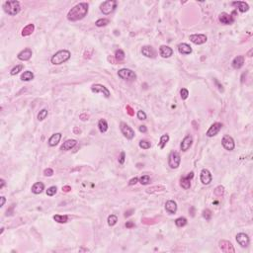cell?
<instances>
[{"instance_id": "6da1fadb", "label": "cell", "mask_w": 253, "mask_h": 253, "mask_svg": "<svg viewBox=\"0 0 253 253\" xmlns=\"http://www.w3.org/2000/svg\"><path fill=\"white\" fill-rule=\"evenodd\" d=\"M88 13V4L86 2L78 3L72 7L67 13V19L71 22H75L84 18Z\"/></svg>"}, {"instance_id": "7a4b0ae2", "label": "cell", "mask_w": 253, "mask_h": 253, "mask_svg": "<svg viewBox=\"0 0 253 253\" xmlns=\"http://www.w3.org/2000/svg\"><path fill=\"white\" fill-rule=\"evenodd\" d=\"M70 52L67 51V50H62V51H58V52H55V54L52 56L51 58V62L54 65H62V63L66 62L67 60L70 58Z\"/></svg>"}, {"instance_id": "3957f363", "label": "cell", "mask_w": 253, "mask_h": 253, "mask_svg": "<svg viewBox=\"0 0 253 253\" xmlns=\"http://www.w3.org/2000/svg\"><path fill=\"white\" fill-rule=\"evenodd\" d=\"M3 9H4L5 12L8 15H10V16H16L21 10L20 2L16 1V0L6 1L4 4H3Z\"/></svg>"}, {"instance_id": "277c9868", "label": "cell", "mask_w": 253, "mask_h": 253, "mask_svg": "<svg viewBox=\"0 0 253 253\" xmlns=\"http://www.w3.org/2000/svg\"><path fill=\"white\" fill-rule=\"evenodd\" d=\"M117 7V1L115 0H108V1L103 2L100 5V11L105 15L111 14Z\"/></svg>"}, {"instance_id": "5b68a950", "label": "cell", "mask_w": 253, "mask_h": 253, "mask_svg": "<svg viewBox=\"0 0 253 253\" xmlns=\"http://www.w3.org/2000/svg\"><path fill=\"white\" fill-rule=\"evenodd\" d=\"M181 162V156L179 152L177 151H172L169 154L168 157V165L171 169H177L180 166Z\"/></svg>"}, {"instance_id": "8992f818", "label": "cell", "mask_w": 253, "mask_h": 253, "mask_svg": "<svg viewBox=\"0 0 253 253\" xmlns=\"http://www.w3.org/2000/svg\"><path fill=\"white\" fill-rule=\"evenodd\" d=\"M120 130L122 131V134L125 138L127 139H133L135 138V131L131 129V128L129 126V125H127L126 123L122 122L120 124Z\"/></svg>"}, {"instance_id": "52a82bcc", "label": "cell", "mask_w": 253, "mask_h": 253, "mask_svg": "<svg viewBox=\"0 0 253 253\" xmlns=\"http://www.w3.org/2000/svg\"><path fill=\"white\" fill-rule=\"evenodd\" d=\"M118 75L120 78L124 79V80H135L137 78V74L135 73V71L131 70L129 68H122L118 71Z\"/></svg>"}, {"instance_id": "ba28073f", "label": "cell", "mask_w": 253, "mask_h": 253, "mask_svg": "<svg viewBox=\"0 0 253 253\" xmlns=\"http://www.w3.org/2000/svg\"><path fill=\"white\" fill-rule=\"evenodd\" d=\"M221 145L226 150H228V151H231V150L235 149V141H233V138L228 135H224V138L221 139Z\"/></svg>"}, {"instance_id": "9c48e42d", "label": "cell", "mask_w": 253, "mask_h": 253, "mask_svg": "<svg viewBox=\"0 0 253 253\" xmlns=\"http://www.w3.org/2000/svg\"><path fill=\"white\" fill-rule=\"evenodd\" d=\"M91 91L93 93H101V94H103V95L106 97V98H109L110 97V91H109V89L107 87H105L104 85H102V84H93L91 86Z\"/></svg>"}, {"instance_id": "30bf717a", "label": "cell", "mask_w": 253, "mask_h": 253, "mask_svg": "<svg viewBox=\"0 0 253 253\" xmlns=\"http://www.w3.org/2000/svg\"><path fill=\"white\" fill-rule=\"evenodd\" d=\"M221 128H222V124L221 123H214L212 126L210 127V129L207 131V137H209V138H213L215 137V135H217L218 133H220V131L221 130Z\"/></svg>"}, {"instance_id": "8fae6325", "label": "cell", "mask_w": 253, "mask_h": 253, "mask_svg": "<svg viewBox=\"0 0 253 253\" xmlns=\"http://www.w3.org/2000/svg\"><path fill=\"white\" fill-rule=\"evenodd\" d=\"M218 20L221 24L224 25H231L235 22V16H232V14H228L225 12H222L218 16Z\"/></svg>"}, {"instance_id": "7c38bea8", "label": "cell", "mask_w": 253, "mask_h": 253, "mask_svg": "<svg viewBox=\"0 0 253 253\" xmlns=\"http://www.w3.org/2000/svg\"><path fill=\"white\" fill-rule=\"evenodd\" d=\"M189 39L195 45H203L207 42L208 38L204 34H194V35H191L189 37Z\"/></svg>"}, {"instance_id": "4fadbf2b", "label": "cell", "mask_w": 253, "mask_h": 253, "mask_svg": "<svg viewBox=\"0 0 253 253\" xmlns=\"http://www.w3.org/2000/svg\"><path fill=\"white\" fill-rule=\"evenodd\" d=\"M218 246H220L221 250L225 253H235V249L233 247V245L228 240H221L218 242Z\"/></svg>"}, {"instance_id": "5bb4252c", "label": "cell", "mask_w": 253, "mask_h": 253, "mask_svg": "<svg viewBox=\"0 0 253 253\" xmlns=\"http://www.w3.org/2000/svg\"><path fill=\"white\" fill-rule=\"evenodd\" d=\"M200 180H201L202 184L204 185H209L213 180V176L211 174V172L208 169H203L200 174Z\"/></svg>"}, {"instance_id": "9a60e30c", "label": "cell", "mask_w": 253, "mask_h": 253, "mask_svg": "<svg viewBox=\"0 0 253 253\" xmlns=\"http://www.w3.org/2000/svg\"><path fill=\"white\" fill-rule=\"evenodd\" d=\"M192 145H193V138H192V135H188L183 138V141H181L180 149L182 150V151H187V150L192 146Z\"/></svg>"}, {"instance_id": "2e32d148", "label": "cell", "mask_w": 253, "mask_h": 253, "mask_svg": "<svg viewBox=\"0 0 253 253\" xmlns=\"http://www.w3.org/2000/svg\"><path fill=\"white\" fill-rule=\"evenodd\" d=\"M193 177H194V172H190V173H188L187 176L182 177V178L180 179L181 187L185 189V190H187V189L190 188L191 187V179L193 178Z\"/></svg>"}, {"instance_id": "e0dca14e", "label": "cell", "mask_w": 253, "mask_h": 253, "mask_svg": "<svg viewBox=\"0 0 253 253\" xmlns=\"http://www.w3.org/2000/svg\"><path fill=\"white\" fill-rule=\"evenodd\" d=\"M236 241L241 247H247L250 242V239L247 235H245L243 232H240L236 235Z\"/></svg>"}, {"instance_id": "ac0fdd59", "label": "cell", "mask_w": 253, "mask_h": 253, "mask_svg": "<svg viewBox=\"0 0 253 253\" xmlns=\"http://www.w3.org/2000/svg\"><path fill=\"white\" fill-rule=\"evenodd\" d=\"M32 55H33V52H32L31 48H26L22 52H19L17 58H18V59L22 60V62H27V60H29L30 58H32Z\"/></svg>"}, {"instance_id": "d6986e66", "label": "cell", "mask_w": 253, "mask_h": 253, "mask_svg": "<svg viewBox=\"0 0 253 253\" xmlns=\"http://www.w3.org/2000/svg\"><path fill=\"white\" fill-rule=\"evenodd\" d=\"M159 55L163 58H168L173 55V50L168 46H161L159 48Z\"/></svg>"}, {"instance_id": "ffe728a7", "label": "cell", "mask_w": 253, "mask_h": 253, "mask_svg": "<svg viewBox=\"0 0 253 253\" xmlns=\"http://www.w3.org/2000/svg\"><path fill=\"white\" fill-rule=\"evenodd\" d=\"M244 65V56L243 55H237L235 59L232 60L231 65L235 69H240Z\"/></svg>"}, {"instance_id": "44dd1931", "label": "cell", "mask_w": 253, "mask_h": 253, "mask_svg": "<svg viewBox=\"0 0 253 253\" xmlns=\"http://www.w3.org/2000/svg\"><path fill=\"white\" fill-rule=\"evenodd\" d=\"M76 145H77V141H75V139H67V141L65 142H63L62 146H60V150L67 151V150L72 149Z\"/></svg>"}, {"instance_id": "7402d4cb", "label": "cell", "mask_w": 253, "mask_h": 253, "mask_svg": "<svg viewBox=\"0 0 253 253\" xmlns=\"http://www.w3.org/2000/svg\"><path fill=\"white\" fill-rule=\"evenodd\" d=\"M141 54L146 56V58H153L155 56V52H154L153 48L150 46H145L141 48Z\"/></svg>"}, {"instance_id": "603a6c76", "label": "cell", "mask_w": 253, "mask_h": 253, "mask_svg": "<svg viewBox=\"0 0 253 253\" xmlns=\"http://www.w3.org/2000/svg\"><path fill=\"white\" fill-rule=\"evenodd\" d=\"M165 210L169 214H175L177 212V204L173 200H169L165 204Z\"/></svg>"}, {"instance_id": "cb8c5ba5", "label": "cell", "mask_w": 253, "mask_h": 253, "mask_svg": "<svg viewBox=\"0 0 253 253\" xmlns=\"http://www.w3.org/2000/svg\"><path fill=\"white\" fill-rule=\"evenodd\" d=\"M231 5L237 7V9H238L241 13H245V12H247V11L249 10V6H248V4H247L246 2H244V1L232 2V3H231Z\"/></svg>"}, {"instance_id": "d4e9b609", "label": "cell", "mask_w": 253, "mask_h": 253, "mask_svg": "<svg viewBox=\"0 0 253 253\" xmlns=\"http://www.w3.org/2000/svg\"><path fill=\"white\" fill-rule=\"evenodd\" d=\"M178 52L181 55H190L192 52V48L186 43L178 45Z\"/></svg>"}, {"instance_id": "484cf974", "label": "cell", "mask_w": 253, "mask_h": 253, "mask_svg": "<svg viewBox=\"0 0 253 253\" xmlns=\"http://www.w3.org/2000/svg\"><path fill=\"white\" fill-rule=\"evenodd\" d=\"M60 138H62V134L60 133L54 134L50 138H48V145L55 146L56 145H58V142L60 141Z\"/></svg>"}, {"instance_id": "4316f807", "label": "cell", "mask_w": 253, "mask_h": 253, "mask_svg": "<svg viewBox=\"0 0 253 253\" xmlns=\"http://www.w3.org/2000/svg\"><path fill=\"white\" fill-rule=\"evenodd\" d=\"M31 190H32L33 193L36 194V195L41 194L42 192L45 190V185H44V183H42V182H37L32 186Z\"/></svg>"}, {"instance_id": "83f0119b", "label": "cell", "mask_w": 253, "mask_h": 253, "mask_svg": "<svg viewBox=\"0 0 253 253\" xmlns=\"http://www.w3.org/2000/svg\"><path fill=\"white\" fill-rule=\"evenodd\" d=\"M35 31V25L34 24H29L26 27L23 28L22 30V36L23 37H28L30 35H32L33 32Z\"/></svg>"}, {"instance_id": "f1b7e54d", "label": "cell", "mask_w": 253, "mask_h": 253, "mask_svg": "<svg viewBox=\"0 0 253 253\" xmlns=\"http://www.w3.org/2000/svg\"><path fill=\"white\" fill-rule=\"evenodd\" d=\"M165 190V187L162 186V185H158V186H152L148 189H146V193L148 194H154L157 193V192H163Z\"/></svg>"}, {"instance_id": "f546056e", "label": "cell", "mask_w": 253, "mask_h": 253, "mask_svg": "<svg viewBox=\"0 0 253 253\" xmlns=\"http://www.w3.org/2000/svg\"><path fill=\"white\" fill-rule=\"evenodd\" d=\"M98 129H99L100 133H106L108 130V123L105 119H101L98 123Z\"/></svg>"}, {"instance_id": "4dcf8cb0", "label": "cell", "mask_w": 253, "mask_h": 253, "mask_svg": "<svg viewBox=\"0 0 253 253\" xmlns=\"http://www.w3.org/2000/svg\"><path fill=\"white\" fill-rule=\"evenodd\" d=\"M169 135L166 134V135H161L160 137V141L159 142H158V145H159V147L161 149H163L164 147L166 146V145H167V142L169 141Z\"/></svg>"}, {"instance_id": "1f68e13d", "label": "cell", "mask_w": 253, "mask_h": 253, "mask_svg": "<svg viewBox=\"0 0 253 253\" xmlns=\"http://www.w3.org/2000/svg\"><path fill=\"white\" fill-rule=\"evenodd\" d=\"M33 79H34V73L30 70L25 71V72L21 75L22 81H30V80H33Z\"/></svg>"}, {"instance_id": "d6a6232c", "label": "cell", "mask_w": 253, "mask_h": 253, "mask_svg": "<svg viewBox=\"0 0 253 253\" xmlns=\"http://www.w3.org/2000/svg\"><path fill=\"white\" fill-rule=\"evenodd\" d=\"M54 220L58 224H65L68 221V217L65 216H65L63 215H55V216H54Z\"/></svg>"}, {"instance_id": "836d02e7", "label": "cell", "mask_w": 253, "mask_h": 253, "mask_svg": "<svg viewBox=\"0 0 253 253\" xmlns=\"http://www.w3.org/2000/svg\"><path fill=\"white\" fill-rule=\"evenodd\" d=\"M175 225L178 226V228H183L187 225V218L184 217H180L178 218L175 220Z\"/></svg>"}, {"instance_id": "e575fe53", "label": "cell", "mask_w": 253, "mask_h": 253, "mask_svg": "<svg viewBox=\"0 0 253 253\" xmlns=\"http://www.w3.org/2000/svg\"><path fill=\"white\" fill-rule=\"evenodd\" d=\"M115 58L117 62H123V60L125 59V52L124 51L122 50H117L115 52Z\"/></svg>"}, {"instance_id": "d590c367", "label": "cell", "mask_w": 253, "mask_h": 253, "mask_svg": "<svg viewBox=\"0 0 253 253\" xmlns=\"http://www.w3.org/2000/svg\"><path fill=\"white\" fill-rule=\"evenodd\" d=\"M138 181H139V183H141V185H147V184L150 183L151 179H150L149 175H142V176H141L138 178Z\"/></svg>"}, {"instance_id": "8d00e7d4", "label": "cell", "mask_w": 253, "mask_h": 253, "mask_svg": "<svg viewBox=\"0 0 253 253\" xmlns=\"http://www.w3.org/2000/svg\"><path fill=\"white\" fill-rule=\"evenodd\" d=\"M214 193H215V195H216V196H218V197H221V196L225 194V187L221 186V185H220V186H218L214 190Z\"/></svg>"}, {"instance_id": "74e56055", "label": "cell", "mask_w": 253, "mask_h": 253, "mask_svg": "<svg viewBox=\"0 0 253 253\" xmlns=\"http://www.w3.org/2000/svg\"><path fill=\"white\" fill-rule=\"evenodd\" d=\"M107 221H108V225L110 226H114L117 224V221H118V218H117V216H115V215H111V216L108 217Z\"/></svg>"}, {"instance_id": "f35d334b", "label": "cell", "mask_w": 253, "mask_h": 253, "mask_svg": "<svg viewBox=\"0 0 253 253\" xmlns=\"http://www.w3.org/2000/svg\"><path fill=\"white\" fill-rule=\"evenodd\" d=\"M108 24H109V20L106 18L99 19V20H97L96 23H95V25L97 26V27H105V26H107Z\"/></svg>"}, {"instance_id": "ab89813d", "label": "cell", "mask_w": 253, "mask_h": 253, "mask_svg": "<svg viewBox=\"0 0 253 253\" xmlns=\"http://www.w3.org/2000/svg\"><path fill=\"white\" fill-rule=\"evenodd\" d=\"M48 112L47 109H43V110H41L39 114H38V120L44 121L48 117Z\"/></svg>"}, {"instance_id": "60d3db41", "label": "cell", "mask_w": 253, "mask_h": 253, "mask_svg": "<svg viewBox=\"0 0 253 253\" xmlns=\"http://www.w3.org/2000/svg\"><path fill=\"white\" fill-rule=\"evenodd\" d=\"M23 65H16L15 67H13L12 69H11V71H10V74L11 75H16V74H18L19 72H20V71H22V69H23Z\"/></svg>"}, {"instance_id": "b9f144b4", "label": "cell", "mask_w": 253, "mask_h": 253, "mask_svg": "<svg viewBox=\"0 0 253 253\" xmlns=\"http://www.w3.org/2000/svg\"><path fill=\"white\" fill-rule=\"evenodd\" d=\"M151 146V143H150L148 141H139V147L142 149H148Z\"/></svg>"}, {"instance_id": "7bdbcfd3", "label": "cell", "mask_w": 253, "mask_h": 253, "mask_svg": "<svg viewBox=\"0 0 253 253\" xmlns=\"http://www.w3.org/2000/svg\"><path fill=\"white\" fill-rule=\"evenodd\" d=\"M203 218H206V221H210L211 218H212V212L209 209H206L203 211Z\"/></svg>"}, {"instance_id": "ee69618b", "label": "cell", "mask_w": 253, "mask_h": 253, "mask_svg": "<svg viewBox=\"0 0 253 253\" xmlns=\"http://www.w3.org/2000/svg\"><path fill=\"white\" fill-rule=\"evenodd\" d=\"M56 191H58V188H56V186H51L47 190V195L50 196V197H52V196H54V195L56 194Z\"/></svg>"}, {"instance_id": "f6af8a7d", "label": "cell", "mask_w": 253, "mask_h": 253, "mask_svg": "<svg viewBox=\"0 0 253 253\" xmlns=\"http://www.w3.org/2000/svg\"><path fill=\"white\" fill-rule=\"evenodd\" d=\"M180 96L183 100H186L188 98V96H189V91L186 88H182L180 90Z\"/></svg>"}, {"instance_id": "bcb514c9", "label": "cell", "mask_w": 253, "mask_h": 253, "mask_svg": "<svg viewBox=\"0 0 253 253\" xmlns=\"http://www.w3.org/2000/svg\"><path fill=\"white\" fill-rule=\"evenodd\" d=\"M138 120H141V121L146 120V114L142 110H139L138 112Z\"/></svg>"}, {"instance_id": "7dc6e473", "label": "cell", "mask_w": 253, "mask_h": 253, "mask_svg": "<svg viewBox=\"0 0 253 253\" xmlns=\"http://www.w3.org/2000/svg\"><path fill=\"white\" fill-rule=\"evenodd\" d=\"M125 160H126V153L124 151L121 152L120 156H119V163L120 164H124L125 163Z\"/></svg>"}, {"instance_id": "c3c4849f", "label": "cell", "mask_w": 253, "mask_h": 253, "mask_svg": "<svg viewBox=\"0 0 253 253\" xmlns=\"http://www.w3.org/2000/svg\"><path fill=\"white\" fill-rule=\"evenodd\" d=\"M52 174H54V170H52V168H47V169H45V171H44V175L45 176H52Z\"/></svg>"}, {"instance_id": "681fc988", "label": "cell", "mask_w": 253, "mask_h": 253, "mask_svg": "<svg viewBox=\"0 0 253 253\" xmlns=\"http://www.w3.org/2000/svg\"><path fill=\"white\" fill-rule=\"evenodd\" d=\"M127 109V112H128V114H129L130 116H134L135 115V111H134V109L131 108L130 105H128V106L126 107Z\"/></svg>"}, {"instance_id": "f907efd6", "label": "cell", "mask_w": 253, "mask_h": 253, "mask_svg": "<svg viewBox=\"0 0 253 253\" xmlns=\"http://www.w3.org/2000/svg\"><path fill=\"white\" fill-rule=\"evenodd\" d=\"M135 224H134V221H127L126 222V228H135Z\"/></svg>"}, {"instance_id": "816d5d0a", "label": "cell", "mask_w": 253, "mask_h": 253, "mask_svg": "<svg viewBox=\"0 0 253 253\" xmlns=\"http://www.w3.org/2000/svg\"><path fill=\"white\" fill-rule=\"evenodd\" d=\"M138 177H135V178L131 179V180L129 181V185H130V186H131V185H135V184L138 183Z\"/></svg>"}, {"instance_id": "f5cc1de1", "label": "cell", "mask_w": 253, "mask_h": 253, "mask_svg": "<svg viewBox=\"0 0 253 253\" xmlns=\"http://www.w3.org/2000/svg\"><path fill=\"white\" fill-rule=\"evenodd\" d=\"M138 130H139V131H141V133H142V134H145L146 131H147V128H146L145 126H139Z\"/></svg>"}, {"instance_id": "db71d44e", "label": "cell", "mask_w": 253, "mask_h": 253, "mask_svg": "<svg viewBox=\"0 0 253 253\" xmlns=\"http://www.w3.org/2000/svg\"><path fill=\"white\" fill-rule=\"evenodd\" d=\"M88 115L87 114H81L80 116H79V118L81 119V121H87L88 120Z\"/></svg>"}, {"instance_id": "11a10c76", "label": "cell", "mask_w": 253, "mask_h": 253, "mask_svg": "<svg viewBox=\"0 0 253 253\" xmlns=\"http://www.w3.org/2000/svg\"><path fill=\"white\" fill-rule=\"evenodd\" d=\"M62 191L65 192V193H67V192L71 191V187L68 186V185H66V186H63V187H62Z\"/></svg>"}, {"instance_id": "9f6ffc18", "label": "cell", "mask_w": 253, "mask_h": 253, "mask_svg": "<svg viewBox=\"0 0 253 253\" xmlns=\"http://www.w3.org/2000/svg\"><path fill=\"white\" fill-rule=\"evenodd\" d=\"M0 200H1V203H0V207H3L4 206V204H5V202H6V200H5V197H0Z\"/></svg>"}, {"instance_id": "6f0895ef", "label": "cell", "mask_w": 253, "mask_h": 253, "mask_svg": "<svg viewBox=\"0 0 253 253\" xmlns=\"http://www.w3.org/2000/svg\"><path fill=\"white\" fill-rule=\"evenodd\" d=\"M5 181L4 179H0V189H3V187L5 186Z\"/></svg>"}, {"instance_id": "680465c9", "label": "cell", "mask_w": 253, "mask_h": 253, "mask_svg": "<svg viewBox=\"0 0 253 253\" xmlns=\"http://www.w3.org/2000/svg\"><path fill=\"white\" fill-rule=\"evenodd\" d=\"M131 213H134V210H131V211H128V212H126V214H125V217H130Z\"/></svg>"}, {"instance_id": "91938a15", "label": "cell", "mask_w": 253, "mask_h": 253, "mask_svg": "<svg viewBox=\"0 0 253 253\" xmlns=\"http://www.w3.org/2000/svg\"><path fill=\"white\" fill-rule=\"evenodd\" d=\"M215 82H216V84H217V85L218 86V89H220L221 91H222V85H221L220 83H218V81L217 80V79H215Z\"/></svg>"}]
</instances>
